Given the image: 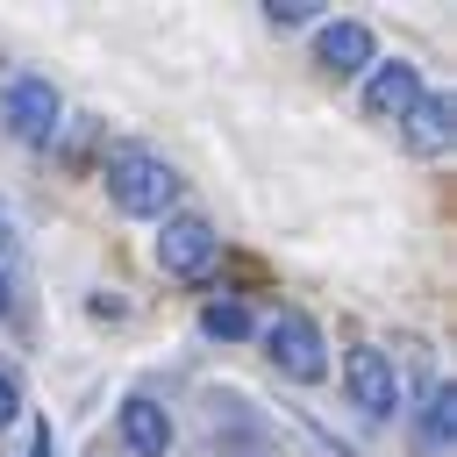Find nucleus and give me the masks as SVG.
Wrapping results in <instances>:
<instances>
[{"instance_id": "f257e3e1", "label": "nucleus", "mask_w": 457, "mask_h": 457, "mask_svg": "<svg viewBox=\"0 0 457 457\" xmlns=\"http://www.w3.org/2000/svg\"><path fill=\"white\" fill-rule=\"evenodd\" d=\"M100 179H107V200H114L121 214H136V221H164L171 200H179V171H171L150 143H114Z\"/></svg>"}, {"instance_id": "f03ea898", "label": "nucleus", "mask_w": 457, "mask_h": 457, "mask_svg": "<svg viewBox=\"0 0 457 457\" xmlns=\"http://www.w3.org/2000/svg\"><path fill=\"white\" fill-rule=\"evenodd\" d=\"M264 350H271V364H278L286 378H300V386H314V378L328 371V343H321V328H314L307 314H293V307H278V314L264 321Z\"/></svg>"}, {"instance_id": "7ed1b4c3", "label": "nucleus", "mask_w": 457, "mask_h": 457, "mask_svg": "<svg viewBox=\"0 0 457 457\" xmlns=\"http://www.w3.org/2000/svg\"><path fill=\"white\" fill-rule=\"evenodd\" d=\"M221 257V236L200 221V214H164V236H157V264L171 278H207Z\"/></svg>"}, {"instance_id": "20e7f679", "label": "nucleus", "mask_w": 457, "mask_h": 457, "mask_svg": "<svg viewBox=\"0 0 457 457\" xmlns=\"http://www.w3.org/2000/svg\"><path fill=\"white\" fill-rule=\"evenodd\" d=\"M57 114H64V100H57L50 79H36V71H14V79H7V136L50 143V136H57Z\"/></svg>"}, {"instance_id": "39448f33", "label": "nucleus", "mask_w": 457, "mask_h": 457, "mask_svg": "<svg viewBox=\"0 0 457 457\" xmlns=\"http://www.w3.org/2000/svg\"><path fill=\"white\" fill-rule=\"evenodd\" d=\"M343 386H350V400L364 407V414H400V371H393V357L378 350V343H357L350 357H343Z\"/></svg>"}, {"instance_id": "423d86ee", "label": "nucleus", "mask_w": 457, "mask_h": 457, "mask_svg": "<svg viewBox=\"0 0 457 457\" xmlns=\"http://www.w3.org/2000/svg\"><path fill=\"white\" fill-rule=\"evenodd\" d=\"M414 100H421V71H414L407 57H378V64L364 71V114H371V121H400Z\"/></svg>"}, {"instance_id": "0eeeda50", "label": "nucleus", "mask_w": 457, "mask_h": 457, "mask_svg": "<svg viewBox=\"0 0 457 457\" xmlns=\"http://www.w3.org/2000/svg\"><path fill=\"white\" fill-rule=\"evenodd\" d=\"M314 57H321V71H328V79H357V71H371V64H378V43H371V29H364V21H321Z\"/></svg>"}, {"instance_id": "6e6552de", "label": "nucleus", "mask_w": 457, "mask_h": 457, "mask_svg": "<svg viewBox=\"0 0 457 457\" xmlns=\"http://www.w3.org/2000/svg\"><path fill=\"white\" fill-rule=\"evenodd\" d=\"M400 129H407V150H414V157H436V150H450V129H457V107H450V93H421V100L400 114Z\"/></svg>"}, {"instance_id": "1a4fd4ad", "label": "nucleus", "mask_w": 457, "mask_h": 457, "mask_svg": "<svg viewBox=\"0 0 457 457\" xmlns=\"http://www.w3.org/2000/svg\"><path fill=\"white\" fill-rule=\"evenodd\" d=\"M121 443L136 450V457H164L171 450V414L157 407V400H121Z\"/></svg>"}, {"instance_id": "9d476101", "label": "nucleus", "mask_w": 457, "mask_h": 457, "mask_svg": "<svg viewBox=\"0 0 457 457\" xmlns=\"http://www.w3.org/2000/svg\"><path fill=\"white\" fill-rule=\"evenodd\" d=\"M450 436H457V386L443 378V386H428V407H421V450L443 457Z\"/></svg>"}, {"instance_id": "9b49d317", "label": "nucleus", "mask_w": 457, "mask_h": 457, "mask_svg": "<svg viewBox=\"0 0 457 457\" xmlns=\"http://www.w3.org/2000/svg\"><path fill=\"white\" fill-rule=\"evenodd\" d=\"M200 328H207L214 343H243L257 321H250V307H243V300H207V307H200Z\"/></svg>"}, {"instance_id": "f8f14e48", "label": "nucleus", "mask_w": 457, "mask_h": 457, "mask_svg": "<svg viewBox=\"0 0 457 457\" xmlns=\"http://www.w3.org/2000/svg\"><path fill=\"white\" fill-rule=\"evenodd\" d=\"M264 14H271L278 29H307V21L321 14V0H264Z\"/></svg>"}, {"instance_id": "ddd939ff", "label": "nucleus", "mask_w": 457, "mask_h": 457, "mask_svg": "<svg viewBox=\"0 0 457 457\" xmlns=\"http://www.w3.org/2000/svg\"><path fill=\"white\" fill-rule=\"evenodd\" d=\"M7 421H21V386H14V371H0V428Z\"/></svg>"}, {"instance_id": "4468645a", "label": "nucleus", "mask_w": 457, "mask_h": 457, "mask_svg": "<svg viewBox=\"0 0 457 457\" xmlns=\"http://www.w3.org/2000/svg\"><path fill=\"white\" fill-rule=\"evenodd\" d=\"M14 307V278H7V264H0V314Z\"/></svg>"}, {"instance_id": "2eb2a0df", "label": "nucleus", "mask_w": 457, "mask_h": 457, "mask_svg": "<svg viewBox=\"0 0 457 457\" xmlns=\"http://www.w3.org/2000/svg\"><path fill=\"white\" fill-rule=\"evenodd\" d=\"M36 457H57V450H50V428H36Z\"/></svg>"}, {"instance_id": "dca6fc26", "label": "nucleus", "mask_w": 457, "mask_h": 457, "mask_svg": "<svg viewBox=\"0 0 457 457\" xmlns=\"http://www.w3.org/2000/svg\"><path fill=\"white\" fill-rule=\"evenodd\" d=\"M0 264H7V214H0Z\"/></svg>"}]
</instances>
